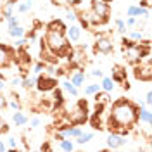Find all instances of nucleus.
I'll return each instance as SVG.
<instances>
[{
  "instance_id": "nucleus-11",
  "label": "nucleus",
  "mask_w": 152,
  "mask_h": 152,
  "mask_svg": "<svg viewBox=\"0 0 152 152\" xmlns=\"http://www.w3.org/2000/svg\"><path fill=\"white\" fill-rule=\"evenodd\" d=\"M69 81L76 86V88H80V86L85 85L86 81V75L83 69H73V73H69Z\"/></svg>"
},
{
  "instance_id": "nucleus-24",
  "label": "nucleus",
  "mask_w": 152,
  "mask_h": 152,
  "mask_svg": "<svg viewBox=\"0 0 152 152\" xmlns=\"http://www.w3.org/2000/svg\"><path fill=\"white\" fill-rule=\"evenodd\" d=\"M100 90V83H92V85H86L85 88H83V94L88 97V95H94L95 92H99Z\"/></svg>"
},
{
  "instance_id": "nucleus-19",
  "label": "nucleus",
  "mask_w": 152,
  "mask_h": 152,
  "mask_svg": "<svg viewBox=\"0 0 152 152\" xmlns=\"http://www.w3.org/2000/svg\"><path fill=\"white\" fill-rule=\"evenodd\" d=\"M94 137H95L94 132H83L81 135H78V137H76V143H78V145H85V143H88Z\"/></svg>"
},
{
  "instance_id": "nucleus-1",
  "label": "nucleus",
  "mask_w": 152,
  "mask_h": 152,
  "mask_svg": "<svg viewBox=\"0 0 152 152\" xmlns=\"http://www.w3.org/2000/svg\"><path fill=\"white\" fill-rule=\"evenodd\" d=\"M138 111H140L138 104L121 97L109 104V114L105 116L104 128L107 132H114L126 137L138 123Z\"/></svg>"
},
{
  "instance_id": "nucleus-33",
  "label": "nucleus",
  "mask_w": 152,
  "mask_h": 152,
  "mask_svg": "<svg viewBox=\"0 0 152 152\" xmlns=\"http://www.w3.org/2000/svg\"><path fill=\"white\" fill-rule=\"evenodd\" d=\"M69 2L71 0H52V4L59 5V7H69Z\"/></svg>"
},
{
  "instance_id": "nucleus-26",
  "label": "nucleus",
  "mask_w": 152,
  "mask_h": 152,
  "mask_svg": "<svg viewBox=\"0 0 152 152\" xmlns=\"http://www.w3.org/2000/svg\"><path fill=\"white\" fill-rule=\"evenodd\" d=\"M9 130H10V126L7 124V121L0 116V133H2V135H5V133H9Z\"/></svg>"
},
{
  "instance_id": "nucleus-30",
  "label": "nucleus",
  "mask_w": 152,
  "mask_h": 152,
  "mask_svg": "<svg viewBox=\"0 0 152 152\" xmlns=\"http://www.w3.org/2000/svg\"><path fill=\"white\" fill-rule=\"evenodd\" d=\"M18 142L14 137H10L9 140H7V151H18Z\"/></svg>"
},
{
  "instance_id": "nucleus-15",
  "label": "nucleus",
  "mask_w": 152,
  "mask_h": 152,
  "mask_svg": "<svg viewBox=\"0 0 152 152\" xmlns=\"http://www.w3.org/2000/svg\"><path fill=\"white\" fill-rule=\"evenodd\" d=\"M28 116L23 113L21 109L19 111H14V114H12V123L16 124V126H24V124H28Z\"/></svg>"
},
{
  "instance_id": "nucleus-10",
  "label": "nucleus",
  "mask_w": 152,
  "mask_h": 152,
  "mask_svg": "<svg viewBox=\"0 0 152 152\" xmlns=\"http://www.w3.org/2000/svg\"><path fill=\"white\" fill-rule=\"evenodd\" d=\"M81 26L80 24H76V23H73V24H69L66 28V37L69 42H73V43H76V42H80L81 40Z\"/></svg>"
},
{
  "instance_id": "nucleus-20",
  "label": "nucleus",
  "mask_w": 152,
  "mask_h": 152,
  "mask_svg": "<svg viewBox=\"0 0 152 152\" xmlns=\"http://www.w3.org/2000/svg\"><path fill=\"white\" fill-rule=\"evenodd\" d=\"M35 83H37V75H33V76H24V78L21 80V86H23L24 90H31V88L35 86Z\"/></svg>"
},
{
  "instance_id": "nucleus-28",
  "label": "nucleus",
  "mask_w": 152,
  "mask_h": 152,
  "mask_svg": "<svg viewBox=\"0 0 152 152\" xmlns=\"http://www.w3.org/2000/svg\"><path fill=\"white\" fill-rule=\"evenodd\" d=\"M128 38L133 40V42H142V29H140V31H130Z\"/></svg>"
},
{
  "instance_id": "nucleus-35",
  "label": "nucleus",
  "mask_w": 152,
  "mask_h": 152,
  "mask_svg": "<svg viewBox=\"0 0 152 152\" xmlns=\"http://www.w3.org/2000/svg\"><path fill=\"white\" fill-rule=\"evenodd\" d=\"M7 107V99H5V95L2 94V90H0V111H4Z\"/></svg>"
},
{
  "instance_id": "nucleus-27",
  "label": "nucleus",
  "mask_w": 152,
  "mask_h": 152,
  "mask_svg": "<svg viewBox=\"0 0 152 152\" xmlns=\"http://www.w3.org/2000/svg\"><path fill=\"white\" fill-rule=\"evenodd\" d=\"M5 23H7V28H10V26H16V24H19V16L12 14L10 18L5 19Z\"/></svg>"
},
{
  "instance_id": "nucleus-3",
  "label": "nucleus",
  "mask_w": 152,
  "mask_h": 152,
  "mask_svg": "<svg viewBox=\"0 0 152 152\" xmlns=\"http://www.w3.org/2000/svg\"><path fill=\"white\" fill-rule=\"evenodd\" d=\"M88 118H90V109H88L86 99H80L66 113V121L75 126H81V124L88 123Z\"/></svg>"
},
{
  "instance_id": "nucleus-23",
  "label": "nucleus",
  "mask_w": 152,
  "mask_h": 152,
  "mask_svg": "<svg viewBox=\"0 0 152 152\" xmlns=\"http://www.w3.org/2000/svg\"><path fill=\"white\" fill-rule=\"evenodd\" d=\"M59 149L61 151H73L75 149V143L71 142V140H67V138H62V140H59Z\"/></svg>"
},
{
  "instance_id": "nucleus-5",
  "label": "nucleus",
  "mask_w": 152,
  "mask_h": 152,
  "mask_svg": "<svg viewBox=\"0 0 152 152\" xmlns=\"http://www.w3.org/2000/svg\"><path fill=\"white\" fill-rule=\"evenodd\" d=\"M133 76L135 80L143 81V83H149L152 80V66H151V56H145L138 62L133 66Z\"/></svg>"
},
{
  "instance_id": "nucleus-42",
  "label": "nucleus",
  "mask_w": 152,
  "mask_h": 152,
  "mask_svg": "<svg viewBox=\"0 0 152 152\" xmlns=\"http://www.w3.org/2000/svg\"><path fill=\"white\" fill-rule=\"evenodd\" d=\"M4 151H7V145L4 143V140L0 138V152H4Z\"/></svg>"
},
{
  "instance_id": "nucleus-36",
  "label": "nucleus",
  "mask_w": 152,
  "mask_h": 152,
  "mask_svg": "<svg viewBox=\"0 0 152 152\" xmlns=\"http://www.w3.org/2000/svg\"><path fill=\"white\" fill-rule=\"evenodd\" d=\"M28 123L31 128H37V126H40V118L38 116H35V118H31V119H28Z\"/></svg>"
},
{
  "instance_id": "nucleus-34",
  "label": "nucleus",
  "mask_w": 152,
  "mask_h": 152,
  "mask_svg": "<svg viewBox=\"0 0 152 152\" xmlns=\"http://www.w3.org/2000/svg\"><path fill=\"white\" fill-rule=\"evenodd\" d=\"M124 24H126V28H133V26L137 24V19L132 18V16H128V18H126V21H124Z\"/></svg>"
},
{
  "instance_id": "nucleus-38",
  "label": "nucleus",
  "mask_w": 152,
  "mask_h": 152,
  "mask_svg": "<svg viewBox=\"0 0 152 152\" xmlns=\"http://www.w3.org/2000/svg\"><path fill=\"white\" fill-rule=\"evenodd\" d=\"M151 104H152V94L147 92V94H145V105H151Z\"/></svg>"
},
{
  "instance_id": "nucleus-4",
  "label": "nucleus",
  "mask_w": 152,
  "mask_h": 152,
  "mask_svg": "<svg viewBox=\"0 0 152 152\" xmlns=\"http://www.w3.org/2000/svg\"><path fill=\"white\" fill-rule=\"evenodd\" d=\"M92 26H104L111 19V5L104 0H90Z\"/></svg>"
},
{
  "instance_id": "nucleus-6",
  "label": "nucleus",
  "mask_w": 152,
  "mask_h": 152,
  "mask_svg": "<svg viewBox=\"0 0 152 152\" xmlns=\"http://www.w3.org/2000/svg\"><path fill=\"white\" fill-rule=\"evenodd\" d=\"M16 61H18V52H16V48L7 45V43H0V69L14 66Z\"/></svg>"
},
{
  "instance_id": "nucleus-44",
  "label": "nucleus",
  "mask_w": 152,
  "mask_h": 152,
  "mask_svg": "<svg viewBox=\"0 0 152 152\" xmlns=\"http://www.w3.org/2000/svg\"><path fill=\"white\" fill-rule=\"evenodd\" d=\"M104 2H113V0H104Z\"/></svg>"
},
{
  "instance_id": "nucleus-29",
  "label": "nucleus",
  "mask_w": 152,
  "mask_h": 152,
  "mask_svg": "<svg viewBox=\"0 0 152 152\" xmlns=\"http://www.w3.org/2000/svg\"><path fill=\"white\" fill-rule=\"evenodd\" d=\"M45 66H47V64H45L43 61L37 62V64H35V67H33V75H40L42 71H45Z\"/></svg>"
},
{
  "instance_id": "nucleus-12",
  "label": "nucleus",
  "mask_w": 152,
  "mask_h": 152,
  "mask_svg": "<svg viewBox=\"0 0 152 152\" xmlns=\"http://www.w3.org/2000/svg\"><path fill=\"white\" fill-rule=\"evenodd\" d=\"M113 80L116 85H123L124 81H128L126 80V69L123 66H114L113 67Z\"/></svg>"
},
{
  "instance_id": "nucleus-43",
  "label": "nucleus",
  "mask_w": 152,
  "mask_h": 152,
  "mask_svg": "<svg viewBox=\"0 0 152 152\" xmlns=\"http://www.w3.org/2000/svg\"><path fill=\"white\" fill-rule=\"evenodd\" d=\"M5 88V83H4V80H0V90H4Z\"/></svg>"
},
{
  "instance_id": "nucleus-25",
  "label": "nucleus",
  "mask_w": 152,
  "mask_h": 152,
  "mask_svg": "<svg viewBox=\"0 0 152 152\" xmlns=\"http://www.w3.org/2000/svg\"><path fill=\"white\" fill-rule=\"evenodd\" d=\"M114 23H116V28H118V31H119L121 35H124V33L128 31V29H126V24H124V21L121 18H116V21H114Z\"/></svg>"
},
{
  "instance_id": "nucleus-45",
  "label": "nucleus",
  "mask_w": 152,
  "mask_h": 152,
  "mask_svg": "<svg viewBox=\"0 0 152 152\" xmlns=\"http://www.w3.org/2000/svg\"><path fill=\"white\" fill-rule=\"evenodd\" d=\"M0 2H4V0H0Z\"/></svg>"
},
{
  "instance_id": "nucleus-14",
  "label": "nucleus",
  "mask_w": 152,
  "mask_h": 152,
  "mask_svg": "<svg viewBox=\"0 0 152 152\" xmlns=\"http://www.w3.org/2000/svg\"><path fill=\"white\" fill-rule=\"evenodd\" d=\"M94 100L97 102V104H105V105H109L111 102H113V99H111V95H109V92H95L94 94Z\"/></svg>"
},
{
  "instance_id": "nucleus-7",
  "label": "nucleus",
  "mask_w": 152,
  "mask_h": 152,
  "mask_svg": "<svg viewBox=\"0 0 152 152\" xmlns=\"http://www.w3.org/2000/svg\"><path fill=\"white\" fill-rule=\"evenodd\" d=\"M59 85V81H57V76L54 75H47V73H40V75H37V83H35V86H37L38 92H52L56 86Z\"/></svg>"
},
{
  "instance_id": "nucleus-37",
  "label": "nucleus",
  "mask_w": 152,
  "mask_h": 152,
  "mask_svg": "<svg viewBox=\"0 0 152 152\" xmlns=\"http://www.w3.org/2000/svg\"><path fill=\"white\" fill-rule=\"evenodd\" d=\"M90 76H94V78H102V76H104V71H102V69H92V71H90Z\"/></svg>"
},
{
  "instance_id": "nucleus-39",
  "label": "nucleus",
  "mask_w": 152,
  "mask_h": 152,
  "mask_svg": "<svg viewBox=\"0 0 152 152\" xmlns=\"http://www.w3.org/2000/svg\"><path fill=\"white\" fill-rule=\"evenodd\" d=\"M10 85L12 86H21V78H12V80H10Z\"/></svg>"
},
{
  "instance_id": "nucleus-31",
  "label": "nucleus",
  "mask_w": 152,
  "mask_h": 152,
  "mask_svg": "<svg viewBox=\"0 0 152 152\" xmlns=\"http://www.w3.org/2000/svg\"><path fill=\"white\" fill-rule=\"evenodd\" d=\"M7 105H9L12 111H19V109H21V104H19L18 97H16V99H12V100H9V102H7Z\"/></svg>"
},
{
  "instance_id": "nucleus-9",
  "label": "nucleus",
  "mask_w": 152,
  "mask_h": 152,
  "mask_svg": "<svg viewBox=\"0 0 152 152\" xmlns=\"http://www.w3.org/2000/svg\"><path fill=\"white\" fill-rule=\"evenodd\" d=\"M126 137L124 135H119V133H114V132H109V137H107V149L111 151H116V149H121L126 145Z\"/></svg>"
},
{
  "instance_id": "nucleus-21",
  "label": "nucleus",
  "mask_w": 152,
  "mask_h": 152,
  "mask_svg": "<svg viewBox=\"0 0 152 152\" xmlns=\"http://www.w3.org/2000/svg\"><path fill=\"white\" fill-rule=\"evenodd\" d=\"M62 88H64L71 97H78V95H80V90H78V88L69 81V80H64V81H62Z\"/></svg>"
},
{
  "instance_id": "nucleus-22",
  "label": "nucleus",
  "mask_w": 152,
  "mask_h": 152,
  "mask_svg": "<svg viewBox=\"0 0 152 152\" xmlns=\"http://www.w3.org/2000/svg\"><path fill=\"white\" fill-rule=\"evenodd\" d=\"M31 7H33V2H23V4H16V9H18L19 14H26L28 10H31Z\"/></svg>"
},
{
  "instance_id": "nucleus-18",
  "label": "nucleus",
  "mask_w": 152,
  "mask_h": 152,
  "mask_svg": "<svg viewBox=\"0 0 152 152\" xmlns=\"http://www.w3.org/2000/svg\"><path fill=\"white\" fill-rule=\"evenodd\" d=\"M114 86H116V83H114L113 80L109 78V76H102V81H100V90H104V92H113Z\"/></svg>"
},
{
  "instance_id": "nucleus-17",
  "label": "nucleus",
  "mask_w": 152,
  "mask_h": 152,
  "mask_svg": "<svg viewBox=\"0 0 152 152\" xmlns=\"http://www.w3.org/2000/svg\"><path fill=\"white\" fill-rule=\"evenodd\" d=\"M7 33H9V37H12V38H23V37H26V29L23 28L21 24H16V26H10Z\"/></svg>"
},
{
  "instance_id": "nucleus-13",
  "label": "nucleus",
  "mask_w": 152,
  "mask_h": 152,
  "mask_svg": "<svg viewBox=\"0 0 152 152\" xmlns=\"http://www.w3.org/2000/svg\"><path fill=\"white\" fill-rule=\"evenodd\" d=\"M126 16H132V18H138V16H143L145 19H149L151 12H149V9H145V7H140V5H130V7H128V10H126Z\"/></svg>"
},
{
  "instance_id": "nucleus-32",
  "label": "nucleus",
  "mask_w": 152,
  "mask_h": 152,
  "mask_svg": "<svg viewBox=\"0 0 152 152\" xmlns=\"http://www.w3.org/2000/svg\"><path fill=\"white\" fill-rule=\"evenodd\" d=\"M66 19H67V23H71V24H73V23H76V12H75L73 9H71V10H67Z\"/></svg>"
},
{
  "instance_id": "nucleus-16",
  "label": "nucleus",
  "mask_w": 152,
  "mask_h": 152,
  "mask_svg": "<svg viewBox=\"0 0 152 152\" xmlns=\"http://www.w3.org/2000/svg\"><path fill=\"white\" fill-rule=\"evenodd\" d=\"M138 121H142L143 124H152L151 109H147V107H142V104H140V111H138Z\"/></svg>"
},
{
  "instance_id": "nucleus-8",
  "label": "nucleus",
  "mask_w": 152,
  "mask_h": 152,
  "mask_svg": "<svg viewBox=\"0 0 152 152\" xmlns=\"http://www.w3.org/2000/svg\"><path fill=\"white\" fill-rule=\"evenodd\" d=\"M94 50L97 54H104V56H109L114 52V43L113 38L107 37V35H99V38L95 40L94 43Z\"/></svg>"
},
{
  "instance_id": "nucleus-40",
  "label": "nucleus",
  "mask_w": 152,
  "mask_h": 152,
  "mask_svg": "<svg viewBox=\"0 0 152 152\" xmlns=\"http://www.w3.org/2000/svg\"><path fill=\"white\" fill-rule=\"evenodd\" d=\"M40 151H52V147H50V143H48V142H45V143H42Z\"/></svg>"
},
{
  "instance_id": "nucleus-2",
  "label": "nucleus",
  "mask_w": 152,
  "mask_h": 152,
  "mask_svg": "<svg viewBox=\"0 0 152 152\" xmlns=\"http://www.w3.org/2000/svg\"><path fill=\"white\" fill-rule=\"evenodd\" d=\"M43 43H45V47L48 50H52L57 57H64L67 59L69 54H71V43H69V40H67L66 33H62V31H52V29H47V33H45V38H43Z\"/></svg>"
},
{
  "instance_id": "nucleus-41",
  "label": "nucleus",
  "mask_w": 152,
  "mask_h": 152,
  "mask_svg": "<svg viewBox=\"0 0 152 152\" xmlns=\"http://www.w3.org/2000/svg\"><path fill=\"white\" fill-rule=\"evenodd\" d=\"M149 5H151V0H140V7L149 9Z\"/></svg>"
}]
</instances>
